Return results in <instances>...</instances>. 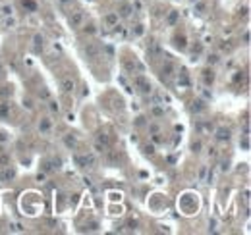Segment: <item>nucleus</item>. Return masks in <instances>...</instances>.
<instances>
[{"instance_id":"obj_1","label":"nucleus","mask_w":251,"mask_h":235,"mask_svg":"<svg viewBox=\"0 0 251 235\" xmlns=\"http://www.w3.org/2000/svg\"><path fill=\"white\" fill-rule=\"evenodd\" d=\"M135 85L139 87V91H141L143 95H149L151 93V83L143 77V75H137V77H135Z\"/></svg>"},{"instance_id":"obj_2","label":"nucleus","mask_w":251,"mask_h":235,"mask_svg":"<svg viewBox=\"0 0 251 235\" xmlns=\"http://www.w3.org/2000/svg\"><path fill=\"white\" fill-rule=\"evenodd\" d=\"M85 56H87L89 60L98 58V46L95 43H87V44H85Z\"/></svg>"},{"instance_id":"obj_3","label":"nucleus","mask_w":251,"mask_h":235,"mask_svg":"<svg viewBox=\"0 0 251 235\" xmlns=\"http://www.w3.org/2000/svg\"><path fill=\"white\" fill-rule=\"evenodd\" d=\"M14 177H16V170H14V168H10V166H6V168L0 172V179H2L4 183H6V181H12Z\"/></svg>"},{"instance_id":"obj_4","label":"nucleus","mask_w":251,"mask_h":235,"mask_svg":"<svg viewBox=\"0 0 251 235\" xmlns=\"http://www.w3.org/2000/svg\"><path fill=\"white\" fill-rule=\"evenodd\" d=\"M73 89H76L73 79H72V77H64V79H62V91H64V93H73Z\"/></svg>"},{"instance_id":"obj_5","label":"nucleus","mask_w":251,"mask_h":235,"mask_svg":"<svg viewBox=\"0 0 251 235\" xmlns=\"http://www.w3.org/2000/svg\"><path fill=\"white\" fill-rule=\"evenodd\" d=\"M81 21H83V14H81V12H73V14L70 15V25L72 27H77Z\"/></svg>"},{"instance_id":"obj_6","label":"nucleus","mask_w":251,"mask_h":235,"mask_svg":"<svg viewBox=\"0 0 251 235\" xmlns=\"http://www.w3.org/2000/svg\"><path fill=\"white\" fill-rule=\"evenodd\" d=\"M174 71H176L174 64H170V62H166V64H164V68H162V75H164V77H166V79L174 77Z\"/></svg>"},{"instance_id":"obj_7","label":"nucleus","mask_w":251,"mask_h":235,"mask_svg":"<svg viewBox=\"0 0 251 235\" xmlns=\"http://www.w3.org/2000/svg\"><path fill=\"white\" fill-rule=\"evenodd\" d=\"M85 162H87V168H95L97 166V156L93 152H85Z\"/></svg>"},{"instance_id":"obj_8","label":"nucleus","mask_w":251,"mask_h":235,"mask_svg":"<svg viewBox=\"0 0 251 235\" xmlns=\"http://www.w3.org/2000/svg\"><path fill=\"white\" fill-rule=\"evenodd\" d=\"M64 143H66V147H68V148H76L77 147V139L73 135H66L64 137Z\"/></svg>"},{"instance_id":"obj_9","label":"nucleus","mask_w":251,"mask_h":235,"mask_svg":"<svg viewBox=\"0 0 251 235\" xmlns=\"http://www.w3.org/2000/svg\"><path fill=\"white\" fill-rule=\"evenodd\" d=\"M216 137H218V141H230V129H218Z\"/></svg>"},{"instance_id":"obj_10","label":"nucleus","mask_w":251,"mask_h":235,"mask_svg":"<svg viewBox=\"0 0 251 235\" xmlns=\"http://www.w3.org/2000/svg\"><path fill=\"white\" fill-rule=\"evenodd\" d=\"M104 19H106V23H108L110 27H114V25L118 23V14H108Z\"/></svg>"},{"instance_id":"obj_11","label":"nucleus","mask_w":251,"mask_h":235,"mask_svg":"<svg viewBox=\"0 0 251 235\" xmlns=\"http://www.w3.org/2000/svg\"><path fill=\"white\" fill-rule=\"evenodd\" d=\"M97 141H98V143H101V145H104V147H106V148H108V147H110V139H108V137H106V135H104V133H98V137H97Z\"/></svg>"},{"instance_id":"obj_12","label":"nucleus","mask_w":251,"mask_h":235,"mask_svg":"<svg viewBox=\"0 0 251 235\" xmlns=\"http://www.w3.org/2000/svg\"><path fill=\"white\" fill-rule=\"evenodd\" d=\"M6 166H10V154H0V168H6Z\"/></svg>"},{"instance_id":"obj_13","label":"nucleus","mask_w":251,"mask_h":235,"mask_svg":"<svg viewBox=\"0 0 251 235\" xmlns=\"http://www.w3.org/2000/svg\"><path fill=\"white\" fill-rule=\"evenodd\" d=\"M76 164L79 168H87V162H85V154H77L76 156Z\"/></svg>"},{"instance_id":"obj_14","label":"nucleus","mask_w":251,"mask_h":235,"mask_svg":"<svg viewBox=\"0 0 251 235\" xmlns=\"http://www.w3.org/2000/svg\"><path fill=\"white\" fill-rule=\"evenodd\" d=\"M130 14H131V6H127V4H126V6H122V8H120V15L127 18Z\"/></svg>"},{"instance_id":"obj_15","label":"nucleus","mask_w":251,"mask_h":235,"mask_svg":"<svg viewBox=\"0 0 251 235\" xmlns=\"http://www.w3.org/2000/svg\"><path fill=\"white\" fill-rule=\"evenodd\" d=\"M95 151L101 154V152H106V147H104V145H101L98 141H95Z\"/></svg>"},{"instance_id":"obj_16","label":"nucleus","mask_w":251,"mask_h":235,"mask_svg":"<svg viewBox=\"0 0 251 235\" xmlns=\"http://www.w3.org/2000/svg\"><path fill=\"white\" fill-rule=\"evenodd\" d=\"M176 19H178V12H172V14H170V18H168V23H170V25H174V23H176Z\"/></svg>"},{"instance_id":"obj_17","label":"nucleus","mask_w":251,"mask_h":235,"mask_svg":"<svg viewBox=\"0 0 251 235\" xmlns=\"http://www.w3.org/2000/svg\"><path fill=\"white\" fill-rule=\"evenodd\" d=\"M203 108H205V104H203V102H195V104H193V110H195V112H201Z\"/></svg>"},{"instance_id":"obj_18","label":"nucleus","mask_w":251,"mask_h":235,"mask_svg":"<svg viewBox=\"0 0 251 235\" xmlns=\"http://www.w3.org/2000/svg\"><path fill=\"white\" fill-rule=\"evenodd\" d=\"M35 46L37 48H39V46L43 48V37H41V35H37V37H35Z\"/></svg>"},{"instance_id":"obj_19","label":"nucleus","mask_w":251,"mask_h":235,"mask_svg":"<svg viewBox=\"0 0 251 235\" xmlns=\"http://www.w3.org/2000/svg\"><path fill=\"white\" fill-rule=\"evenodd\" d=\"M0 116H8V104H2V106H0Z\"/></svg>"},{"instance_id":"obj_20","label":"nucleus","mask_w":251,"mask_h":235,"mask_svg":"<svg viewBox=\"0 0 251 235\" xmlns=\"http://www.w3.org/2000/svg\"><path fill=\"white\" fill-rule=\"evenodd\" d=\"M48 127H50V123H48V121H47V120H44V121H43V123H41V129H43V131H47V129H48Z\"/></svg>"},{"instance_id":"obj_21","label":"nucleus","mask_w":251,"mask_h":235,"mask_svg":"<svg viewBox=\"0 0 251 235\" xmlns=\"http://www.w3.org/2000/svg\"><path fill=\"white\" fill-rule=\"evenodd\" d=\"M50 110H52V112H58V104H56V102H50Z\"/></svg>"},{"instance_id":"obj_22","label":"nucleus","mask_w":251,"mask_h":235,"mask_svg":"<svg viewBox=\"0 0 251 235\" xmlns=\"http://www.w3.org/2000/svg\"><path fill=\"white\" fill-rule=\"evenodd\" d=\"M85 31H87V33H95V27L93 25H87V27H85Z\"/></svg>"},{"instance_id":"obj_23","label":"nucleus","mask_w":251,"mask_h":235,"mask_svg":"<svg viewBox=\"0 0 251 235\" xmlns=\"http://www.w3.org/2000/svg\"><path fill=\"white\" fill-rule=\"evenodd\" d=\"M0 95H2V96H8V87H4L2 91H0Z\"/></svg>"},{"instance_id":"obj_24","label":"nucleus","mask_w":251,"mask_h":235,"mask_svg":"<svg viewBox=\"0 0 251 235\" xmlns=\"http://www.w3.org/2000/svg\"><path fill=\"white\" fill-rule=\"evenodd\" d=\"M62 2H70V0H62Z\"/></svg>"}]
</instances>
